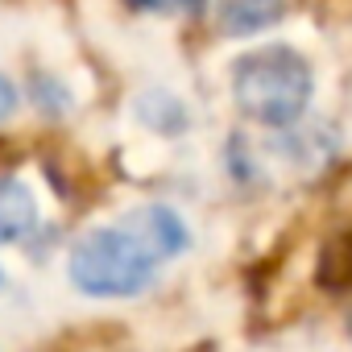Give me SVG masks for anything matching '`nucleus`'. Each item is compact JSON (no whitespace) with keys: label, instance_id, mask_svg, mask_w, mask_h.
I'll return each instance as SVG.
<instances>
[{"label":"nucleus","instance_id":"nucleus-8","mask_svg":"<svg viewBox=\"0 0 352 352\" xmlns=\"http://www.w3.org/2000/svg\"><path fill=\"white\" fill-rule=\"evenodd\" d=\"M348 331H352V327H348Z\"/></svg>","mask_w":352,"mask_h":352},{"label":"nucleus","instance_id":"nucleus-5","mask_svg":"<svg viewBox=\"0 0 352 352\" xmlns=\"http://www.w3.org/2000/svg\"><path fill=\"white\" fill-rule=\"evenodd\" d=\"M315 278H319V286L331 290V294L352 290V228H348V232H336V236L323 245L319 265H315Z\"/></svg>","mask_w":352,"mask_h":352},{"label":"nucleus","instance_id":"nucleus-3","mask_svg":"<svg viewBox=\"0 0 352 352\" xmlns=\"http://www.w3.org/2000/svg\"><path fill=\"white\" fill-rule=\"evenodd\" d=\"M282 13H286V0H216L220 30L232 34V38H245V34H257L265 25H278Z\"/></svg>","mask_w":352,"mask_h":352},{"label":"nucleus","instance_id":"nucleus-6","mask_svg":"<svg viewBox=\"0 0 352 352\" xmlns=\"http://www.w3.org/2000/svg\"><path fill=\"white\" fill-rule=\"evenodd\" d=\"M133 9H141V13H166V17H174V13H195L204 0H129Z\"/></svg>","mask_w":352,"mask_h":352},{"label":"nucleus","instance_id":"nucleus-7","mask_svg":"<svg viewBox=\"0 0 352 352\" xmlns=\"http://www.w3.org/2000/svg\"><path fill=\"white\" fill-rule=\"evenodd\" d=\"M13 108H17V87H13L5 75H0V120H9Z\"/></svg>","mask_w":352,"mask_h":352},{"label":"nucleus","instance_id":"nucleus-2","mask_svg":"<svg viewBox=\"0 0 352 352\" xmlns=\"http://www.w3.org/2000/svg\"><path fill=\"white\" fill-rule=\"evenodd\" d=\"M311 67L290 46H265L232 67V100L249 120L294 124L311 104Z\"/></svg>","mask_w":352,"mask_h":352},{"label":"nucleus","instance_id":"nucleus-1","mask_svg":"<svg viewBox=\"0 0 352 352\" xmlns=\"http://www.w3.org/2000/svg\"><path fill=\"white\" fill-rule=\"evenodd\" d=\"M187 249V228L170 208H137L112 228L87 232L71 249V282L83 294L129 298L141 294L157 265Z\"/></svg>","mask_w":352,"mask_h":352},{"label":"nucleus","instance_id":"nucleus-4","mask_svg":"<svg viewBox=\"0 0 352 352\" xmlns=\"http://www.w3.org/2000/svg\"><path fill=\"white\" fill-rule=\"evenodd\" d=\"M38 228V199L30 195L25 183L0 179V245L21 241Z\"/></svg>","mask_w":352,"mask_h":352}]
</instances>
